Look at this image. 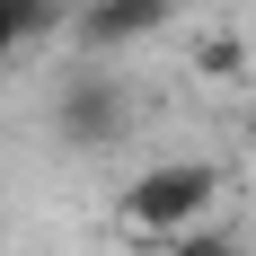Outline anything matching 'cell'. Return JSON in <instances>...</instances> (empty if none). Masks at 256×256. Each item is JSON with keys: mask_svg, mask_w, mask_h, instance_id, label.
<instances>
[{"mask_svg": "<svg viewBox=\"0 0 256 256\" xmlns=\"http://www.w3.org/2000/svg\"><path fill=\"white\" fill-rule=\"evenodd\" d=\"M212 204H221V159H159L124 186V230L168 238L186 221H212Z\"/></svg>", "mask_w": 256, "mask_h": 256, "instance_id": "obj_1", "label": "cell"}, {"mask_svg": "<svg viewBox=\"0 0 256 256\" xmlns=\"http://www.w3.org/2000/svg\"><path fill=\"white\" fill-rule=\"evenodd\" d=\"M53 132H62L71 150H115L132 132V88L115 71H98V62L62 71V88H53Z\"/></svg>", "mask_w": 256, "mask_h": 256, "instance_id": "obj_2", "label": "cell"}, {"mask_svg": "<svg viewBox=\"0 0 256 256\" xmlns=\"http://www.w3.org/2000/svg\"><path fill=\"white\" fill-rule=\"evenodd\" d=\"M177 0H80V53H115V44H142L168 26Z\"/></svg>", "mask_w": 256, "mask_h": 256, "instance_id": "obj_3", "label": "cell"}, {"mask_svg": "<svg viewBox=\"0 0 256 256\" xmlns=\"http://www.w3.org/2000/svg\"><path fill=\"white\" fill-rule=\"evenodd\" d=\"M53 26H62V0H0V62L26 36H53Z\"/></svg>", "mask_w": 256, "mask_h": 256, "instance_id": "obj_4", "label": "cell"}, {"mask_svg": "<svg viewBox=\"0 0 256 256\" xmlns=\"http://www.w3.org/2000/svg\"><path fill=\"white\" fill-rule=\"evenodd\" d=\"M159 256H248V248H238L221 221H186V230H168V238H159Z\"/></svg>", "mask_w": 256, "mask_h": 256, "instance_id": "obj_5", "label": "cell"}, {"mask_svg": "<svg viewBox=\"0 0 256 256\" xmlns=\"http://www.w3.org/2000/svg\"><path fill=\"white\" fill-rule=\"evenodd\" d=\"M248 142H256V115H248Z\"/></svg>", "mask_w": 256, "mask_h": 256, "instance_id": "obj_6", "label": "cell"}]
</instances>
